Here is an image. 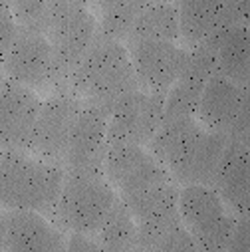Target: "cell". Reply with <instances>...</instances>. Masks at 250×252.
Returning <instances> with one entry per match:
<instances>
[{
	"instance_id": "19",
	"label": "cell",
	"mask_w": 250,
	"mask_h": 252,
	"mask_svg": "<svg viewBox=\"0 0 250 252\" xmlns=\"http://www.w3.org/2000/svg\"><path fill=\"white\" fill-rule=\"evenodd\" d=\"M211 187L230 213L248 215V141H226Z\"/></svg>"
},
{
	"instance_id": "1",
	"label": "cell",
	"mask_w": 250,
	"mask_h": 252,
	"mask_svg": "<svg viewBox=\"0 0 250 252\" xmlns=\"http://www.w3.org/2000/svg\"><path fill=\"white\" fill-rule=\"evenodd\" d=\"M228 137L209 131L195 117L161 121L149 141L151 155L179 185H211Z\"/></svg>"
},
{
	"instance_id": "30",
	"label": "cell",
	"mask_w": 250,
	"mask_h": 252,
	"mask_svg": "<svg viewBox=\"0 0 250 252\" xmlns=\"http://www.w3.org/2000/svg\"><path fill=\"white\" fill-rule=\"evenodd\" d=\"M2 86H4V78H2V74H0V90H2Z\"/></svg>"
},
{
	"instance_id": "10",
	"label": "cell",
	"mask_w": 250,
	"mask_h": 252,
	"mask_svg": "<svg viewBox=\"0 0 250 252\" xmlns=\"http://www.w3.org/2000/svg\"><path fill=\"white\" fill-rule=\"evenodd\" d=\"M107 107L82 99L62 159L64 171L103 173V157L107 151Z\"/></svg>"
},
{
	"instance_id": "18",
	"label": "cell",
	"mask_w": 250,
	"mask_h": 252,
	"mask_svg": "<svg viewBox=\"0 0 250 252\" xmlns=\"http://www.w3.org/2000/svg\"><path fill=\"white\" fill-rule=\"evenodd\" d=\"M121 201L133 215L137 222V232H155L181 222L179 189L173 179L143 189L135 195L123 197Z\"/></svg>"
},
{
	"instance_id": "32",
	"label": "cell",
	"mask_w": 250,
	"mask_h": 252,
	"mask_svg": "<svg viewBox=\"0 0 250 252\" xmlns=\"http://www.w3.org/2000/svg\"><path fill=\"white\" fill-rule=\"evenodd\" d=\"M8 2H10V0H8Z\"/></svg>"
},
{
	"instance_id": "9",
	"label": "cell",
	"mask_w": 250,
	"mask_h": 252,
	"mask_svg": "<svg viewBox=\"0 0 250 252\" xmlns=\"http://www.w3.org/2000/svg\"><path fill=\"white\" fill-rule=\"evenodd\" d=\"M179 38L189 46L213 40L234 24H246L248 0H175Z\"/></svg>"
},
{
	"instance_id": "16",
	"label": "cell",
	"mask_w": 250,
	"mask_h": 252,
	"mask_svg": "<svg viewBox=\"0 0 250 252\" xmlns=\"http://www.w3.org/2000/svg\"><path fill=\"white\" fill-rule=\"evenodd\" d=\"M0 232H2L4 250H66V234L38 211L4 209L0 213Z\"/></svg>"
},
{
	"instance_id": "24",
	"label": "cell",
	"mask_w": 250,
	"mask_h": 252,
	"mask_svg": "<svg viewBox=\"0 0 250 252\" xmlns=\"http://www.w3.org/2000/svg\"><path fill=\"white\" fill-rule=\"evenodd\" d=\"M137 250L171 252V250H199V246L191 236V232L185 228V224L177 222L155 232H137Z\"/></svg>"
},
{
	"instance_id": "27",
	"label": "cell",
	"mask_w": 250,
	"mask_h": 252,
	"mask_svg": "<svg viewBox=\"0 0 250 252\" xmlns=\"http://www.w3.org/2000/svg\"><path fill=\"white\" fill-rule=\"evenodd\" d=\"M226 252H250V224L248 215H238L232 234L226 244Z\"/></svg>"
},
{
	"instance_id": "6",
	"label": "cell",
	"mask_w": 250,
	"mask_h": 252,
	"mask_svg": "<svg viewBox=\"0 0 250 252\" xmlns=\"http://www.w3.org/2000/svg\"><path fill=\"white\" fill-rule=\"evenodd\" d=\"M179 217L199 250H226L236 215L228 211L211 185H183L179 191Z\"/></svg>"
},
{
	"instance_id": "13",
	"label": "cell",
	"mask_w": 250,
	"mask_h": 252,
	"mask_svg": "<svg viewBox=\"0 0 250 252\" xmlns=\"http://www.w3.org/2000/svg\"><path fill=\"white\" fill-rule=\"evenodd\" d=\"M127 52L139 88L151 94H167L189 58V50L169 40L127 42Z\"/></svg>"
},
{
	"instance_id": "2",
	"label": "cell",
	"mask_w": 250,
	"mask_h": 252,
	"mask_svg": "<svg viewBox=\"0 0 250 252\" xmlns=\"http://www.w3.org/2000/svg\"><path fill=\"white\" fill-rule=\"evenodd\" d=\"M66 84L80 99L99 103L107 109L125 94L139 90L127 48L121 40L101 34L95 36Z\"/></svg>"
},
{
	"instance_id": "25",
	"label": "cell",
	"mask_w": 250,
	"mask_h": 252,
	"mask_svg": "<svg viewBox=\"0 0 250 252\" xmlns=\"http://www.w3.org/2000/svg\"><path fill=\"white\" fill-rule=\"evenodd\" d=\"M52 0H10L12 12L22 28L40 30L44 28V18L48 14V8Z\"/></svg>"
},
{
	"instance_id": "17",
	"label": "cell",
	"mask_w": 250,
	"mask_h": 252,
	"mask_svg": "<svg viewBox=\"0 0 250 252\" xmlns=\"http://www.w3.org/2000/svg\"><path fill=\"white\" fill-rule=\"evenodd\" d=\"M215 72H217L215 52L205 44L193 46L189 50L185 70L165 94L163 121L175 117H195L203 88Z\"/></svg>"
},
{
	"instance_id": "21",
	"label": "cell",
	"mask_w": 250,
	"mask_h": 252,
	"mask_svg": "<svg viewBox=\"0 0 250 252\" xmlns=\"http://www.w3.org/2000/svg\"><path fill=\"white\" fill-rule=\"evenodd\" d=\"M135 40H179V14L173 0H155L139 14L125 36V44Z\"/></svg>"
},
{
	"instance_id": "3",
	"label": "cell",
	"mask_w": 250,
	"mask_h": 252,
	"mask_svg": "<svg viewBox=\"0 0 250 252\" xmlns=\"http://www.w3.org/2000/svg\"><path fill=\"white\" fill-rule=\"evenodd\" d=\"M64 167L28 157L24 151L0 153V209H26L54 215Z\"/></svg>"
},
{
	"instance_id": "31",
	"label": "cell",
	"mask_w": 250,
	"mask_h": 252,
	"mask_svg": "<svg viewBox=\"0 0 250 252\" xmlns=\"http://www.w3.org/2000/svg\"><path fill=\"white\" fill-rule=\"evenodd\" d=\"M0 250H4V246H2V232H0Z\"/></svg>"
},
{
	"instance_id": "4",
	"label": "cell",
	"mask_w": 250,
	"mask_h": 252,
	"mask_svg": "<svg viewBox=\"0 0 250 252\" xmlns=\"http://www.w3.org/2000/svg\"><path fill=\"white\" fill-rule=\"evenodd\" d=\"M115 201L117 195L103 173L64 171V183L52 219L64 230L95 236Z\"/></svg>"
},
{
	"instance_id": "5",
	"label": "cell",
	"mask_w": 250,
	"mask_h": 252,
	"mask_svg": "<svg viewBox=\"0 0 250 252\" xmlns=\"http://www.w3.org/2000/svg\"><path fill=\"white\" fill-rule=\"evenodd\" d=\"M42 32L54 50L56 84H66L97 36L88 0H52Z\"/></svg>"
},
{
	"instance_id": "14",
	"label": "cell",
	"mask_w": 250,
	"mask_h": 252,
	"mask_svg": "<svg viewBox=\"0 0 250 252\" xmlns=\"http://www.w3.org/2000/svg\"><path fill=\"white\" fill-rule=\"evenodd\" d=\"M82 99L68 92H60L40 103V111L34 123V131L30 139V151L50 163L62 165L72 131L74 119L80 111Z\"/></svg>"
},
{
	"instance_id": "20",
	"label": "cell",
	"mask_w": 250,
	"mask_h": 252,
	"mask_svg": "<svg viewBox=\"0 0 250 252\" xmlns=\"http://www.w3.org/2000/svg\"><path fill=\"white\" fill-rule=\"evenodd\" d=\"M215 52L217 62V74L232 80L238 86L248 88V28L246 24H234L220 34H217L213 40L205 42Z\"/></svg>"
},
{
	"instance_id": "23",
	"label": "cell",
	"mask_w": 250,
	"mask_h": 252,
	"mask_svg": "<svg viewBox=\"0 0 250 252\" xmlns=\"http://www.w3.org/2000/svg\"><path fill=\"white\" fill-rule=\"evenodd\" d=\"M151 2L155 0H113L105 8H101L97 34L113 40H125L133 22Z\"/></svg>"
},
{
	"instance_id": "15",
	"label": "cell",
	"mask_w": 250,
	"mask_h": 252,
	"mask_svg": "<svg viewBox=\"0 0 250 252\" xmlns=\"http://www.w3.org/2000/svg\"><path fill=\"white\" fill-rule=\"evenodd\" d=\"M40 103L30 88L4 80L0 90V153L30 147Z\"/></svg>"
},
{
	"instance_id": "11",
	"label": "cell",
	"mask_w": 250,
	"mask_h": 252,
	"mask_svg": "<svg viewBox=\"0 0 250 252\" xmlns=\"http://www.w3.org/2000/svg\"><path fill=\"white\" fill-rule=\"evenodd\" d=\"M0 66L8 80L30 90L56 84L54 50L46 34L40 30L20 26L12 46L0 58Z\"/></svg>"
},
{
	"instance_id": "8",
	"label": "cell",
	"mask_w": 250,
	"mask_h": 252,
	"mask_svg": "<svg viewBox=\"0 0 250 252\" xmlns=\"http://www.w3.org/2000/svg\"><path fill=\"white\" fill-rule=\"evenodd\" d=\"M163 105L165 94H151L141 88L119 97L107 115V145H149L163 121Z\"/></svg>"
},
{
	"instance_id": "29",
	"label": "cell",
	"mask_w": 250,
	"mask_h": 252,
	"mask_svg": "<svg viewBox=\"0 0 250 252\" xmlns=\"http://www.w3.org/2000/svg\"><path fill=\"white\" fill-rule=\"evenodd\" d=\"M92 2H94V4H95L99 10H101V8H105L109 2H113V0H92Z\"/></svg>"
},
{
	"instance_id": "22",
	"label": "cell",
	"mask_w": 250,
	"mask_h": 252,
	"mask_svg": "<svg viewBox=\"0 0 250 252\" xmlns=\"http://www.w3.org/2000/svg\"><path fill=\"white\" fill-rule=\"evenodd\" d=\"M95 238L101 250H111V252L137 250V222L119 197L105 215L103 222L99 224Z\"/></svg>"
},
{
	"instance_id": "28",
	"label": "cell",
	"mask_w": 250,
	"mask_h": 252,
	"mask_svg": "<svg viewBox=\"0 0 250 252\" xmlns=\"http://www.w3.org/2000/svg\"><path fill=\"white\" fill-rule=\"evenodd\" d=\"M66 250L82 252V250H101L97 238L94 234H84V232H70L66 238Z\"/></svg>"
},
{
	"instance_id": "12",
	"label": "cell",
	"mask_w": 250,
	"mask_h": 252,
	"mask_svg": "<svg viewBox=\"0 0 250 252\" xmlns=\"http://www.w3.org/2000/svg\"><path fill=\"white\" fill-rule=\"evenodd\" d=\"M103 177L113 189H117L121 199L171 179L167 169L151 155V151L133 143L107 145Z\"/></svg>"
},
{
	"instance_id": "7",
	"label": "cell",
	"mask_w": 250,
	"mask_h": 252,
	"mask_svg": "<svg viewBox=\"0 0 250 252\" xmlns=\"http://www.w3.org/2000/svg\"><path fill=\"white\" fill-rule=\"evenodd\" d=\"M195 115L209 131L248 141V88L215 72L203 88Z\"/></svg>"
},
{
	"instance_id": "26",
	"label": "cell",
	"mask_w": 250,
	"mask_h": 252,
	"mask_svg": "<svg viewBox=\"0 0 250 252\" xmlns=\"http://www.w3.org/2000/svg\"><path fill=\"white\" fill-rule=\"evenodd\" d=\"M18 30H20V24L12 12L10 2L8 0H0V58L12 46L14 38L18 36Z\"/></svg>"
}]
</instances>
